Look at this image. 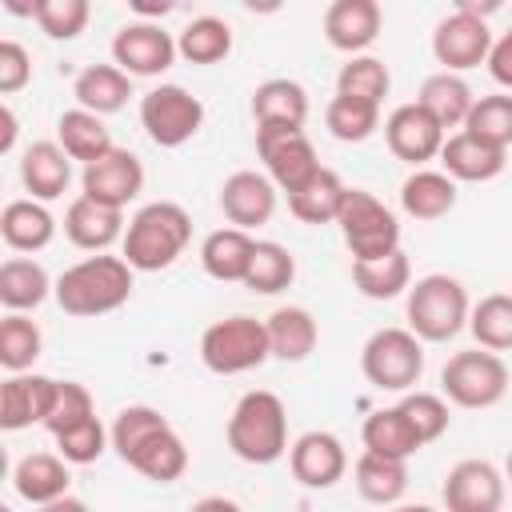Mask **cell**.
<instances>
[{"label":"cell","instance_id":"1","mask_svg":"<svg viewBox=\"0 0 512 512\" xmlns=\"http://www.w3.org/2000/svg\"><path fill=\"white\" fill-rule=\"evenodd\" d=\"M112 448L116 456L152 484H172L188 472V448L176 428L148 404H128L112 420Z\"/></svg>","mask_w":512,"mask_h":512},{"label":"cell","instance_id":"2","mask_svg":"<svg viewBox=\"0 0 512 512\" xmlns=\"http://www.w3.org/2000/svg\"><path fill=\"white\" fill-rule=\"evenodd\" d=\"M132 288H136V276H132L128 260L96 252V256H84L80 264L64 268L56 276L52 296H56L60 312H68V316H104V312L124 308Z\"/></svg>","mask_w":512,"mask_h":512},{"label":"cell","instance_id":"3","mask_svg":"<svg viewBox=\"0 0 512 512\" xmlns=\"http://www.w3.org/2000/svg\"><path fill=\"white\" fill-rule=\"evenodd\" d=\"M192 240V216L176 200L144 204L124 228V260L132 272H164L172 268Z\"/></svg>","mask_w":512,"mask_h":512},{"label":"cell","instance_id":"4","mask_svg":"<svg viewBox=\"0 0 512 512\" xmlns=\"http://www.w3.org/2000/svg\"><path fill=\"white\" fill-rule=\"evenodd\" d=\"M228 448L244 464H276L288 452V412L284 400L268 388H252L236 400L228 416Z\"/></svg>","mask_w":512,"mask_h":512},{"label":"cell","instance_id":"5","mask_svg":"<svg viewBox=\"0 0 512 512\" xmlns=\"http://www.w3.org/2000/svg\"><path fill=\"white\" fill-rule=\"evenodd\" d=\"M404 316H408V332L416 340H424V344H448L452 336H460L468 328L472 304H468V292H464V284L456 276L428 272V276H420L408 288Z\"/></svg>","mask_w":512,"mask_h":512},{"label":"cell","instance_id":"6","mask_svg":"<svg viewBox=\"0 0 512 512\" xmlns=\"http://www.w3.org/2000/svg\"><path fill=\"white\" fill-rule=\"evenodd\" d=\"M268 356H272L268 328H264V320H252V316H224V320L208 324L200 336V360L216 376L252 372Z\"/></svg>","mask_w":512,"mask_h":512},{"label":"cell","instance_id":"7","mask_svg":"<svg viewBox=\"0 0 512 512\" xmlns=\"http://www.w3.org/2000/svg\"><path fill=\"white\" fill-rule=\"evenodd\" d=\"M504 392H508V364L488 348L456 352L440 368V396L456 408L480 412V408L500 404Z\"/></svg>","mask_w":512,"mask_h":512},{"label":"cell","instance_id":"8","mask_svg":"<svg viewBox=\"0 0 512 512\" xmlns=\"http://www.w3.org/2000/svg\"><path fill=\"white\" fill-rule=\"evenodd\" d=\"M340 236L352 252V264L356 260H380V256H392L400 248V224H396V212L376 200L372 192L364 188H348L344 192V204H340Z\"/></svg>","mask_w":512,"mask_h":512},{"label":"cell","instance_id":"9","mask_svg":"<svg viewBox=\"0 0 512 512\" xmlns=\"http://www.w3.org/2000/svg\"><path fill=\"white\" fill-rule=\"evenodd\" d=\"M360 372L380 392H412L424 372V340L408 328H380L360 348Z\"/></svg>","mask_w":512,"mask_h":512},{"label":"cell","instance_id":"10","mask_svg":"<svg viewBox=\"0 0 512 512\" xmlns=\"http://www.w3.org/2000/svg\"><path fill=\"white\" fill-rule=\"evenodd\" d=\"M204 124V104L180 84H156L140 96V128L156 148H180L188 144Z\"/></svg>","mask_w":512,"mask_h":512},{"label":"cell","instance_id":"11","mask_svg":"<svg viewBox=\"0 0 512 512\" xmlns=\"http://www.w3.org/2000/svg\"><path fill=\"white\" fill-rule=\"evenodd\" d=\"M256 152L268 168V180L280 192H296L304 180H312L320 172L316 148L304 136V128H284V124H268L256 128Z\"/></svg>","mask_w":512,"mask_h":512},{"label":"cell","instance_id":"12","mask_svg":"<svg viewBox=\"0 0 512 512\" xmlns=\"http://www.w3.org/2000/svg\"><path fill=\"white\" fill-rule=\"evenodd\" d=\"M488 52H492V28L476 12L452 8L432 32V56L436 64H444V72L460 76L468 68H480L488 64Z\"/></svg>","mask_w":512,"mask_h":512},{"label":"cell","instance_id":"13","mask_svg":"<svg viewBox=\"0 0 512 512\" xmlns=\"http://www.w3.org/2000/svg\"><path fill=\"white\" fill-rule=\"evenodd\" d=\"M176 40L156 20H132L112 36V64L128 76H160L176 60Z\"/></svg>","mask_w":512,"mask_h":512},{"label":"cell","instance_id":"14","mask_svg":"<svg viewBox=\"0 0 512 512\" xmlns=\"http://www.w3.org/2000/svg\"><path fill=\"white\" fill-rule=\"evenodd\" d=\"M508 480L488 460H460L444 476V512H500Z\"/></svg>","mask_w":512,"mask_h":512},{"label":"cell","instance_id":"15","mask_svg":"<svg viewBox=\"0 0 512 512\" xmlns=\"http://www.w3.org/2000/svg\"><path fill=\"white\" fill-rule=\"evenodd\" d=\"M384 140H388V148H392L396 160H404V164H412V168H424L428 160L440 156L448 132L432 120L428 108H420V104L412 100V104H400V108L388 112V120H384Z\"/></svg>","mask_w":512,"mask_h":512},{"label":"cell","instance_id":"16","mask_svg":"<svg viewBox=\"0 0 512 512\" xmlns=\"http://www.w3.org/2000/svg\"><path fill=\"white\" fill-rule=\"evenodd\" d=\"M80 188H84L80 196L124 212V208L140 196V188H144V164H140V156L128 152V148H112L108 156H100L96 164H88V168L80 172Z\"/></svg>","mask_w":512,"mask_h":512},{"label":"cell","instance_id":"17","mask_svg":"<svg viewBox=\"0 0 512 512\" xmlns=\"http://www.w3.org/2000/svg\"><path fill=\"white\" fill-rule=\"evenodd\" d=\"M220 212L232 228L240 232H252L260 224L272 220L276 212V184L268 180V172H232L224 184H220Z\"/></svg>","mask_w":512,"mask_h":512},{"label":"cell","instance_id":"18","mask_svg":"<svg viewBox=\"0 0 512 512\" xmlns=\"http://www.w3.org/2000/svg\"><path fill=\"white\" fill-rule=\"evenodd\" d=\"M288 468L304 488H332L348 472V452H344L340 436H332L324 428H312V432L292 440Z\"/></svg>","mask_w":512,"mask_h":512},{"label":"cell","instance_id":"19","mask_svg":"<svg viewBox=\"0 0 512 512\" xmlns=\"http://www.w3.org/2000/svg\"><path fill=\"white\" fill-rule=\"evenodd\" d=\"M384 12L376 0H332L324 8V40L336 52L364 56V48L380 36Z\"/></svg>","mask_w":512,"mask_h":512},{"label":"cell","instance_id":"20","mask_svg":"<svg viewBox=\"0 0 512 512\" xmlns=\"http://www.w3.org/2000/svg\"><path fill=\"white\" fill-rule=\"evenodd\" d=\"M56 396V380L40 372H16L0 384V428L20 432L28 424H44Z\"/></svg>","mask_w":512,"mask_h":512},{"label":"cell","instance_id":"21","mask_svg":"<svg viewBox=\"0 0 512 512\" xmlns=\"http://www.w3.org/2000/svg\"><path fill=\"white\" fill-rule=\"evenodd\" d=\"M64 236L84 252H108L116 240H124V212L76 196L64 212Z\"/></svg>","mask_w":512,"mask_h":512},{"label":"cell","instance_id":"22","mask_svg":"<svg viewBox=\"0 0 512 512\" xmlns=\"http://www.w3.org/2000/svg\"><path fill=\"white\" fill-rule=\"evenodd\" d=\"M68 484H72L68 460H64L60 452H28V456H20L16 468H12V488H16V496L28 500V504H36V508H44V504L68 496Z\"/></svg>","mask_w":512,"mask_h":512},{"label":"cell","instance_id":"23","mask_svg":"<svg viewBox=\"0 0 512 512\" xmlns=\"http://www.w3.org/2000/svg\"><path fill=\"white\" fill-rule=\"evenodd\" d=\"M440 164H444V172H448L452 180L488 184V180H496V176L504 172L508 152H500V148H492V144H484V140H476V136H468V132L460 128V132H452V136L444 140Z\"/></svg>","mask_w":512,"mask_h":512},{"label":"cell","instance_id":"24","mask_svg":"<svg viewBox=\"0 0 512 512\" xmlns=\"http://www.w3.org/2000/svg\"><path fill=\"white\" fill-rule=\"evenodd\" d=\"M20 180L32 192V200H56L72 180V156L56 140H36L20 156Z\"/></svg>","mask_w":512,"mask_h":512},{"label":"cell","instance_id":"25","mask_svg":"<svg viewBox=\"0 0 512 512\" xmlns=\"http://www.w3.org/2000/svg\"><path fill=\"white\" fill-rule=\"evenodd\" d=\"M252 252H256V240L252 232H240V228H216L204 236L200 244V268L220 280V284H244L248 276V264H252Z\"/></svg>","mask_w":512,"mask_h":512},{"label":"cell","instance_id":"26","mask_svg":"<svg viewBox=\"0 0 512 512\" xmlns=\"http://www.w3.org/2000/svg\"><path fill=\"white\" fill-rule=\"evenodd\" d=\"M72 96H76V108H84L92 116H112V112H120L128 104L132 76L120 72L116 64H88L72 80Z\"/></svg>","mask_w":512,"mask_h":512},{"label":"cell","instance_id":"27","mask_svg":"<svg viewBox=\"0 0 512 512\" xmlns=\"http://www.w3.org/2000/svg\"><path fill=\"white\" fill-rule=\"evenodd\" d=\"M400 208L412 220H440L456 208V180L444 168H416L400 184Z\"/></svg>","mask_w":512,"mask_h":512},{"label":"cell","instance_id":"28","mask_svg":"<svg viewBox=\"0 0 512 512\" xmlns=\"http://www.w3.org/2000/svg\"><path fill=\"white\" fill-rule=\"evenodd\" d=\"M268 344H272V356L276 360H288V364H300L316 352V340H320V328H316V316L300 304H284L276 308L268 320Z\"/></svg>","mask_w":512,"mask_h":512},{"label":"cell","instance_id":"29","mask_svg":"<svg viewBox=\"0 0 512 512\" xmlns=\"http://www.w3.org/2000/svg\"><path fill=\"white\" fill-rule=\"evenodd\" d=\"M0 236L12 252H40L56 236V220L40 200H8L0 212Z\"/></svg>","mask_w":512,"mask_h":512},{"label":"cell","instance_id":"30","mask_svg":"<svg viewBox=\"0 0 512 512\" xmlns=\"http://www.w3.org/2000/svg\"><path fill=\"white\" fill-rule=\"evenodd\" d=\"M252 120H256V128H268V124L304 128V120H308V92H304V84H296L288 76L264 80L252 92Z\"/></svg>","mask_w":512,"mask_h":512},{"label":"cell","instance_id":"31","mask_svg":"<svg viewBox=\"0 0 512 512\" xmlns=\"http://www.w3.org/2000/svg\"><path fill=\"white\" fill-rule=\"evenodd\" d=\"M56 144L72 156V160H80L84 168L88 164H96L100 156H108L116 144H112V132H108V124H104V116H92V112H84V108H68L60 120H56Z\"/></svg>","mask_w":512,"mask_h":512},{"label":"cell","instance_id":"32","mask_svg":"<svg viewBox=\"0 0 512 512\" xmlns=\"http://www.w3.org/2000/svg\"><path fill=\"white\" fill-rule=\"evenodd\" d=\"M56 292L52 276L44 272V264L28 260V256H12L0 264V304L8 312H28L40 308L48 296Z\"/></svg>","mask_w":512,"mask_h":512},{"label":"cell","instance_id":"33","mask_svg":"<svg viewBox=\"0 0 512 512\" xmlns=\"http://www.w3.org/2000/svg\"><path fill=\"white\" fill-rule=\"evenodd\" d=\"M416 104L428 108L432 120L448 132V128H464V120H468L476 96H472V88H468L464 76H456V72H436V76H428V80L420 84Z\"/></svg>","mask_w":512,"mask_h":512},{"label":"cell","instance_id":"34","mask_svg":"<svg viewBox=\"0 0 512 512\" xmlns=\"http://www.w3.org/2000/svg\"><path fill=\"white\" fill-rule=\"evenodd\" d=\"M344 192H348V184L332 168H320L312 180H304L296 192H288V212L300 224H336Z\"/></svg>","mask_w":512,"mask_h":512},{"label":"cell","instance_id":"35","mask_svg":"<svg viewBox=\"0 0 512 512\" xmlns=\"http://www.w3.org/2000/svg\"><path fill=\"white\" fill-rule=\"evenodd\" d=\"M360 440H364V452L392 456V460H408V456H416V452L424 448L420 436L412 432L408 416L400 412V404H392V408H376V412L364 420Z\"/></svg>","mask_w":512,"mask_h":512},{"label":"cell","instance_id":"36","mask_svg":"<svg viewBox=\"0 0 512 512\" xmlns=\"http://www.w3.org/2000/svg\"><path fill=\"white\" fill-rule=\"evenodd\" d=\"M352 476H356V492H360L368 504H380V508H392V504L408 492V460L360 452Z\"/></svg>","mask_w":512,"mask_h":512},{"label":"cell","instance_id":"37","mask_svg":"<svg viewBox=\"0 0 512 512\" xmlns=\"http://www.w3.org/2000/svg\"><path fill=\"white\" fill-rule=\"evenodd\" d=\"M352 284L364 300H396L412 288V264H408L404 248H396L392 256H380V260H356Z\"/></svg>","mask_w":512,"mask_h":512},{"label":"cell","instance_id":"38","mask_svg":"<svg viewBox=\"0 0 512 512\" xmlns=\"http://www.w3.org/2000/svg\"><path fill=\"white\" fill-rule=\"evenodd\" d=\"M176 52L188 64H220L232 52V28L220 16H196V20H188L180 28Z\"/></svg>","mask_w":512,"mask_h":512},{"label":"cell","instance_id":"39","mask_svg":"<svg viewBox=\"0 0 512 512\" xmlns=\"http://www.w3.org/2000/svg\"><path fill=\"white\" fill-rule=\"evenodd\" d=\"M292 280H296V256L284 244H276V240H256V252H252L244 288L256 292V296H276Z\"/></svg>","mask_w":512,"mask_h":512},{"label":"cell","instance_id":"40","mask_svg":"<svg viewBox=\"0 0 512 512\" xmlns=\"http://www.w3.org/2000/svg\"><path fill=\"white\" fill-rule=\"evenodd\" d=\"M464 132L508 152L512 148V92H492V96H476Z\"/></svg>","mask_w":512,"mask_h":512},{"label":"cell","instance_id":"41","mask_svg":"<svg viewBox=\"0 0 512 512\" xmlns=\"http://www.w3.org/2000/svg\"><path fill=\"white\" fill-rule=\"evenodd\" d=\"M468 328L476 336V348H488L496 356L500 352H512V296L492 292L480 304H472Z\"/></svg>","mask_w":512,"mask_h":512},{"label":"cell","instance_id":"42","mask_svg":"<svg viewBox=\"0 0 512 512\" xmlns=\"http://www.w3.org/2000/svg\"><path fill=\"white\" fill-rule=\"evenodd\" d=\"M40 348H44V336H40L36 320H28L24 312H8L0 320V364L12 376L16 372H28L40 360Z\"/></svg>","mask_w":512,"mask_h":512},{"label":"cell","instance_id":"43","mask_svg":"<svg viewBox=\"0 0 512 512\" xmlns=\"http://www.w3.org/2000/svg\"><path fill=\"white\" fill-rule=\"evenodd\" d=\"M324 124L336 140L344 144H360L380 128V104L368 100H352V96H332L324 108Z\"/></svg>","mask_w":512,"mask_h":512},{"label":"cell","instance_id":"44","mask_svg":"<svg viewBox=\"0 0 512 512\" xmlns=\"http://www.w3.org/2000/svg\"><path fill=\"white\" fill-rule=\"evenodd\" d=\"M388 88H392L388 64L376 56H352L336 76V96H352V100H368V104H380L388 96Z\"/></svg>","mask_w":512,"mask_h":512},{"label":"cell","instance_id":"45","mask_svg":"<svg viewBox=\"0 0 512 512\" xmlns=\"http://www.w3.org/2000/svg\"><path fill=\"white\" fill-rule=\"evenodd\" d=\"M88 0H36L32 20L40 24V32L48 40H76L88 28Z\"/></svg>","mask_w":512,"mask_h":512},{"label":"cell","instance_id":"46","mask_svg":"<svg viewBox=\"0 0 512 512\" xmlns=\"http://www.w3.org/2000/svg\"><path fill=\"white\" fill-rule=\"evenodd\" d=\"M92 416H96L92 392L84 384H76V380H56V396H52V408L44 416V428L52 436H60V432H68V428H76V424H84Z\"/></svg>","mask_w":512,"mask_h":512},{"label":"cell","instance_id":"47","mask_svg":"<svg viewBox=\"0 0 512 512\" xmlns=\"http://www.w3.org/2000/svg\"><path fill=\"white\" fill-rule=\"evenodd\" d=\"M400 412L408 416V424H412V432L420 436V444L440 440V436L448 432V424H452V416H448V400L436 396V392H404Z\"/></svg>","mask_w":512,"mask_h":512},{"label":"cell","instance_id":"48","mask_svg":"<svg viewBox=\"0 0 512 512\" xmlns=\"http://www.w3.org/2000/svg\"><path fill=\"white\" fill-rule=\"evenodd\" d=\"M52 440H56V452H60L68 464H96V460L104 456V448L112 444V432L92 416V420H84V424L60 432V436H52Z\"/></svg>","mask_w":512,"mask_h":512},{"label":"cell","instance_id":"49","mask_svg":"<svg viewBox=\"0 0 512 512\" xmlns=\"http://www.w3.org/2000/svg\"><path fill=\"white\" fill-rule=\"evenodd\" d=\"M32 80V56L16 40H0V92L16 96Z\"/></svg>","mask_w":512,"mask_h":512},{"label":"cell","instance_id":"50","mask_svg":"<svg viewBox=\"0 0 512 512\" xmlns=\"http://www.w3.org/2000/svg\"><path fill=\"white\" fill-rule=\"evenodd\" d=\"M488 72L500 88H512V28H504L496 40H492V52H488Z\"/></svg>","mask_w":512,"mask_h":512},{"label":"cell","instance_id":"51","mask_svg":"<svg viewBox=\"0 0 512 512\" xmlns=\"http://www.w3.org/2000/svg\"><path fill=\"white\" fill-rule=\"evenodd\" d=\"M16 148V112L8 104H0V152Z\"/></svg>","mask_w":512,"mask_h":512},{"label":"cell","instance_id":"52","mask_svg":"<svg viewBox=\"0 0 512 512\" xmlns=\"http://www.w3.org/2000/svg\"><path fill=\"white\" fill-rule=\"evenodd\" d=\"M188 512H244L236 500H228V496H200Z\"/></svg>","mask_w":512,"mask_h":512},{"label":"cell","instance_id":"53","mask_svg":"<svg viewBox=\"0 0 512 512\" xmlns=\"http://www.w3.org/2000/svg\"><path fill=\"white\" fill-rule=\"evenodd\" d=\"M40 512H88V504H84L80 496H60V500H52V504H44Z\"/></svg>","mask_w":512,"mask_h":512},{"label":"cell","instance_id":"54","mask_svg":"<svg viewBox=\"0 0 512 512\" xmlns=\"http://www.w3.org/2000/svg\"><path fill=\"white\" fill-rule=\"evenodd\" d=\"M132 12H136L140 20H152V16H168V12H172V4H140V0H136V4H132Z\"/></svg>","mask_w":512,"mask_h":512},{"label":"cell","instance_id":"55","mask_svg":"<svg viewBox=\"0 0 512 512\" xmlns=\"http://www.w3.org/2000/svg\"><path fill=\"white\" fill-rule=\"evenodd\" d=\"M388 512H436L432 504H392Z\"/></svg>","mask_w":512,"mask_h":512},{"label":"cell","instance_id":"56","mask_svg":"<svg viewBox=\"0 0 512 512\" xmlns=\"http://www.w3.org/2000/svg\"><path fill=\"white\" fill-rule=\"evenodd\" d=\"M504 480L512 484V452H508V464H504Z\"/></svg>","mask_w":512,"mask_h":512},{"label":"cell","instance_id":"57","mask_svg":"<svg viewBox=\"0 0 512 512\" xmlns=\"http://www.w3.org/2000/svg\"><path fill=\"white\" fill-rule=\"evenodd\" d=\"M0 512H12V508H8V504H4V508H0Z\"/></svg>","mask_w":512,"mask_h":512}]
</instances>
